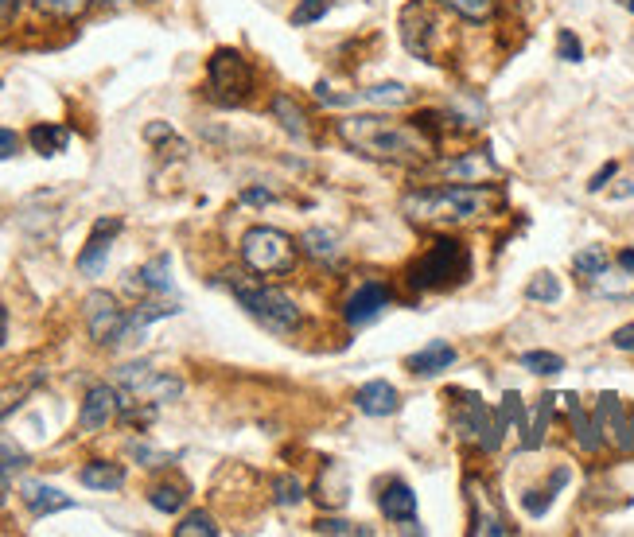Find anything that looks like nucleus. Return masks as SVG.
<instances>
[{
	"label": "nucleus",
	"instance_id": "21",
	"mask_svg": "<svg viewBox=\"0 0 634 537\" xmlns=\"http://www.w3.org/2000/svg\"><path fill=\"white\" fill-rule=\"evenodd\" d=\"M300 253L304 257H312V261H319V265H335L339 261V238L331 234V230H323V226H308L304 234H300Z\"/></svg>",
	"mask_w": 634,
	"mask_h": 537
},
{
	"label": "nucleus",
	"instance_id": "34",
	"mask_svg": "<svg viewBox=\"0 0 634 537\" xmlns=\"http://www.w3.org/2000/svg\"><path fill=\"white\" fill-rule=\"evenodd\" d=\"M518 366L529 370V374H537V378H553V374L564 370V358L553 355V351H526V355L518 358Z\"/></svg>",
	"mask_w": 634,
	"mask_h": 537
},
{
	"label": "nucleus",
	"instance_id": "51",
	"mask_svg": "<svg viewBox=\"0 0 634 537\" xmlns=\"http://www.w3.org/2000/svg\"><path fill=\"white\" fill-rule=\"evenodd\" d=\"M619 269H627V273H634V250H623V253H619Z\"/></svg>",
	"mask_w": 634,
	"mask_h": 537
},
{
	"label": "nucleus",
	"instance_id": "7",
	"mask_svg": "<svg viewBox=\"0 0 634 537\" xmlns=\"http://www.w3.org/2000/svg\"><path fill=\"white\" fill-rule=\"evenodd\" d=\"M456 394V390H452ZM459 405H456V436L459 440H471L479 452H498L502 448V440H506V421H502V413L491 409L487 401L479 394H467V390H459Z\"/></svg>",
	"mask_w": 634,
	"mask_h": 537
},
{
	"label": "nucleus",
	"instance_id": "26",
	"mask_svg": "<svg viewBox=\"0 0 634 537\" xmlns=\"http://www.w3.org/2000/svg\"><path fill=\"white\" fill-rule=\"evenodd\" d=\"M28 144L36 148L39 156H59V152H67V144H71V129L43 121V125H32V129H28Z\"/></svg>",
	"mask_w": 634,
	"mask_h": 537
},
{
	"label": "nucleus",
	"instance_id": "8",
	"mask_svg": "<svg viewBox=\"0 0 634 537\" xmlns=\"http://www.w3.org/2000/svg\"><path fill=\"white\" fill-rule=\"evenodd\" d=\"M117 390L121 401H152V405H164V401H176L183 394V382L168 370H156L148 362H129L117 370Z\"/></svg>",
	"mask_w": 634,
	"mask_h": 537
},
{
	"label": "nucleus",
	"instance_id": "18",
	"mask_svg": "<svg viewBox=\"0 0 634 537\" xmlns=\"http://www.w3.org/2000/svg\"><path fill=\"white\" fill-rule=\"evenodd\" d=\"M378 506H382V514H386L389 522H413V518H417V495H413V487L401 483V479H389L386 487H382Z\"/></svg>",
	"mask_w": 634,
	"mask_h": 537
},
{
	"label": "nucleus",
	"instance_id": "39",
	"mask_svg": "<svg viewBox=\"0 0 634 537\" xmlns=\"http://www.w3.org/2000/svg\"><path fill=\"white\" fill-rule=\"evenodd\" d=\"M218 534H222V530L214 526V518L207 510H191L176 526V537H218Z\"/></svg>",
	"mask_w": 634,
	"mask_h": 537
},
{
	"label": "nucleus",
	"instance_id": "4",
	"mask_svg": "<svg viewBox=\"0 0 634 537\" xmlns=\"http://www.w3.org/2000/svg\"><path fill=\"white\" fill-rule=\"evenodd\" d=\"M230 277H234V273H230ZM230 288H234V300H238L261 327H269V331H277V335H288V331L300 327V308H296V300H292L284 288L246 281L242 273L230 281Z\"/></svg>",
	"mask_w": 634,
	"mask_h": 537
},
{
	"label": "nucleus",
	"instance_id": "11",
	"mask_svg": "<svg viewBox=\"0 0 634 537\" xmlns=\"http://www.w3.org/2000/svg\"><path fill=\"white\" fill-rule=\"evenodd\" d=\"M117 417H121V390H113V386H90L82 409H78V429L106 432V425H113Z\"/></svg>",
	"mask_w": 634,
	"mask_h": 537
},
{
	"label": "nucleus",
	"instance_id": "31",
	"mask_svg": "<svg viewBox=\"0 0 634 537\" xmlns=\"http://www.w3.org/2000/svg\"><path fill=\"white\" fill-rule=\"evenodd\" d=\"M148 502L160 510V514H179L183 506H187V487L183 483H156V487H148Z\"/></svg>",
	"mask_w": 634,
	"mask_h": 537
},
{
	"label": "nucleus",
	"instance_id": "23",
	"mask_svg": "<svg viewBox=\"0 0 634 537\" xmlns=\"http://www.w3.org/2000/svg\"><path fill=\"white\" fill-rule=\"evenodd\" d=\"M269 109H273V117L281 121V129L288 133V137H296V141H312V125H308V113L296 106L288 94H277L273 102H269Z\"/></svg>",
	"mask_w": 634,
	"mask_h": 537
},
{
	"label": "nucleus",
	"instance_id": "40",
	"mask_svg": "<svg viewBox=\"0 0 634 537\" xmlns=\"http://www.w3.org/2000/svg\"><path fill=\"white\" fill-rule=\"evenodd\" d=\"M32 464V456L16 444V440H8L4 432H0V471H8V475H16V471H24V467Z\"/></svg>",
	"mask_w": 634,
	"mask_h": 537
},
{
	"label": "nucleus",
	"instance_id": "24",
	"mask_svg": "<svg viewBox=\"0 0 634 537\" xmlns=\"http://www.w3.org/2000/svg\"><path fill=\"white\" fill-rule=\"evenodd\" d=\"M78 479L90 491H121L125 487V467L113 464V460H90V464L78 471Z\"/></svg>",
	"mask_w": 634,
	"mask_h": 537
},
{
	"label": "nucleus",
	"instance_id": "35",
	"mask_svg": "<svg viewBox=\"0 0 634 537\" xmlns=\"http://www.w3.org/2000/svg\"><path fill=\"white\" fill-rule=\"evenodd\" d=\"M572 265H576V273H580V277L596 281L603 269H611V257H607L603 246H584V250L572 257Z\"/></svg>",
	"mask_w": 634,
	"mask_h": 537
},
{
	"label": "nucleus",
	"instance_id": "14",
	"mask_svg": "<svg viewBox=\"0 0 634 537\" xmlns=\"http://www.w3.org/2000/svg\"><path fill=\"white\" fill-rule=\"evenodd\" d=\"M386 308H389V285H382V281H366V285L358 288L351 300L343 304V320H347V327L358 331V327H370Z\"/></svg>",
	"mask_w": 634,
	"mask_h": 537
},
{
	"label": "nucleus",
	"instance_id": "2",
	"mask_svg": "<svg viewBox=\"0 0 634 537\" xmlns=\"http://www.w3.org/2000/svg\"><path fill=\"white\" fill-rule=\"evenodd\" d=\"M494 199L498 195L483 183H444V187L409 191L401 207L413 222H424V226H459V222L487 215Z\"/></svg>",
	"mask_w": 634,
	"mask_h": 537
},
{
	"label": "nucleus",
	"instance_id": "38",
	"mask_svg": "<svg viewBox=\"0 0 634 537\" xmlns=\"http://www.w3.org/2000/svg\"><path fill=\"white\" fill-rule=\"evenodd\" d=\"M39 16H51V20H74L86 12L90 0H28Z\"/></svg>",
	"mask_w": 634,
	"mask_h": 537
},
{
	"label": "nucleus",
	"instance_id": "46",
	"mask_svg": "<svg viewBox=\"0 0 634 537\" xmlns=\"http://www.w3.org/2000/svg\"><path fill=\"white\" fill-rule=\"evenodd\" d=\"M242 203H253V207H269V203H277V195H273V191H265V187H246V191H242Z\"/></svg>",
	"mask_w": 634,
	"mask_h": 537
},
{
	"label": "nucleus",
	"instance_id": "12",
	"mask_svg": "<svg viewBox=\"0 0 634 537\" xmlns=\"http://www.w3.org/2000/svg\"><path fill=\"white\" fill-rule=\"evenodd\" d=\"M596 425H599V432H603V440H611V444L623 448V452H634V413L627 417L623 401H619L615 394H599Z\"/></svg>",
	"mask_w": 634,
	"mask_h": 537
},
{
	"label": "nucleus",
	"instance_id": "20",
	"mask_svg": "<svg viewBox=\"0 0 634 537\" xmlns=\"http://www.w3.org/2000/svg\"><path fill=\"white\" fill-rule=\"evenodd\" d=\"M561 401L568 405V421H572V432H576V444H580L584 452H599V448H603V432H599L596 425V413H588V409L576 401V394H564Z\"/></svg>",
	"mask_w": 634,
	"mask_h": 537
},
{
	"label": "nucleus",
	"instance_id": "32",
	"mask_svg": "<svg viewBox=\"0 0 634 537\" xmlns=\"http://www.w3.org/2000/svg\"><path fill=\"white\" fill-rule=\"evenodd\" d=\"M144 141H148V144H164V156H179V160L191 152V148H187V141H183V137H176V129H172L168 121H148V125H144Z\"/></svg>",
	"mask_w": 634,
	"mask_h": 537
},
{
	"label": "nucleus",
	"instance_id": "54",
	"mask_svg": "<svg viewBox=\"0 0 634 537\" xmlns=\"http://www.w3.org/2000/svg\"><path fill=\"white\" fill-rule=\"evenodd\" d=\"M106 4H121V0H106Z\"/></svg>",
	"mask_w": 634,
	"mask_h": 537
},
{
	"label": "nucleus",
	"instance_id": "1",
	"mask_svg": "<svg viewBox=\"0 0 634 537\" xmlns=\"http://www.w3.org/2000/svg\"><path fill=\"white\" fill-rule=\"evenodd\" d=\"M335 133L351 152L366 156V160H382V164H421L436 148L417 121H393L386 113L343 117L335 125Z\"/></svg>",
	"mask_w": 634,
	"mask_h": 537
},
{
	"label": "nucleus",
	"instance_id": "29",
	"mask_svg": "<svg viewBox=\"0 0 634 537\" xmlns=\"http://www.w3.org/2000/svg\"><path fill=\"white\" fill-rule=\"evenodd\" d=\"M553 401L557 397H541L537 405H533V413L526 417V429H522V448L533 452V448H541V440H545V429H549V417H553Z\"/></svg>",
	"mask_w": 634,
	"mask_h": 537
},
{
	"label": "nucleus",
	"instance_id": "33",
	"mask_svg": "<svg viewBox=\"0 0 634 537\" xmlns=\"http://www.w3.org/2000/svg\"><path fill=\"white\" fill-rule=\"evenodd\" d=\"M561 277L557 273H537V277H529L526 285V296L533 304H557L561 300Z\"/></svg>",
	"mask_w": 634,
	"mask_h": 537
},
{
	"label": "nucleus",
	"instance_id": "44",
	"mask_svg": "<svg viewBox=\"0 0 634 537\" xmlns=\"http://www.w3.org/2000/svg\"><path fill=\"white\" fill-rule=\"evenodd\" d=\"M557 55H561L564 63H580V59H584V43H580V36H576L572 28H561V36H557Z\"/></svg>",
	"mask_w": 634,
	"mask_h": 537
},
{
	"label": "nucleus",
	"instance_id": "15",
	"mask_svg": "<svg viewBox=\"0 0 634 537\" xmlns=\"http://www.w3.org/2000/svg\"><path fill=\"white\" fill-rule=\"evenodd\" d=\"M456 358H459L456 347H452L448 339H432V343H424L421 351H413V355L405 358V370H409V374H421V378H432V374L456 366Z\"/></svg>",
	"mask_w": 634,
	"mask_h": 537
},
{
	"label": "nucleus",
	"instance_id": "19",
	"mask_svg": "<svg viewBox=\"0 0 634 537\" xmlns=\"http://www.w3.org/2000/svg\"><path fill=\"white\" fill-rule=\"evenodd\" d=\"M183 308L172 304V300H144L137 304L133 312H129V327H125V343H141L144 331H148V323L156 320H168V316H179Z\"/></svg>",
	"mask_w": 634,
	"mask_h": 537
},
{
	"label": "nucleus",
	"instance_id": "50",
	"mask_svg": "<svg viewBox=\"0 0 634 537\" xmlns=\"http://www.w3.org/2000/svg\"><path fill=\"white\" fill-rule=\"evenodd\" d=\"M8 491H12V475H8V471H0V506L8 502Z\"/></svg>",
	"mask_w": 634,
	"mask_h": 537
},
{
	"label": "nucleus",
	"instance_id": "30",
	"mask_svg": "<svg viewBox=\"0 0 634 537\" xmlns=\"http://www.w3.org/2000/svg\"><path fill=\"white\" fill-rule=\"evenodd\" d=\"M358 102L397 109V106H409V102H413V90H409L405 82H382V86H370V90H362V94H358Z\"/></svg>",
	"mask_w": 634,
	"mask_h": 537
},
{
	"label": "nucleus",
	"instance_id": "17",
	"mask_svg": "<svg viewBox=\"0 0 634 537\" xmlns=\"http://www.w3.org/2000/svg\"><path fill=\"white\" fill-rule=\"evenodd\" d=\"M354 405L366 413V417H393L397 409H401V394H397V386L393 382H366L358 394H354Z\"/></svg>",
	"mask_w": 634,
	"mask_h": 537
},
{
	"label": "nucleus",
	"instance_id": "47",
	"mask_svg": "<svg viewBox=\"0 0 634 537\" xmlns=\"http://www.w3.org/2000/svg\"><path fill=\"white\" fill-rule=\"evenodd\" d=\"M20 152V137L12 129H0V160H12Z\"/></svg>",
	"mask_w": 634,
	"mask_h": 537
},
{
	"label": "nucleus",
	"instance_id": "49",
	"mask_svg": "<svg viewBox=\"0 0 634 537\" xmlns=\"http://www.w3.org/2000/svg\"><path fill=\"white\" fill-rule=\"evenodd\" d=\"M20 4H24V0H0V24H12L16 12H20Z\"/></svg>",
	"mask_w": 634,
	"mask_h": 537
},
{
	"label": "nucleus",
	"instance_id": "43",
	"mask_svg": "<svg viewBox=\"0 0 634 537\" xmlns=\"http://www.w3.org/2000/svg\"><path fill=\"white\" fill-rule=\"evenodd\" d=\"M129 456H133L141 467H168L172 460H176L172 452H156V448L144 444V440H133V444H129Z\"/></svg>",
	"mask_w": 634,
	"mask_h": 537
},
{
	"label": "nucleus",
	"instance_id": "6",
	"mask_svg": "<svg viewBox=\"0 0 634 537\" xmlns=\"http://www.w3.org/2000/svg\"><path fill=\"white\" fill-rule=\"evenodd\" d=\"M242 261L249 273L281 277L296 269V242L277 226H249L242 234Z\"/></svg>",
	"mask_w": 634,
	"mask_h": 537
},
{
	"label": "nucleus",
	"instance_id": "42",
	"mask_svg": "<svg viewBox=\"0 0 634 537\" xmlns=\"http://www.w3.org/2000/svg\"><path fill=\"white\" fill-rule=\"evenodd\" d=\"M327 8H331V0H300V4L292 8V28H308V24H319V20L327 16Z\"/></svg>",
	"mask_w": 634,
	"mask_h": 537
},
{
	"label": "nucleus",
	"instance_id": "13",
	"mask_svg": "<svg viewBox=\"0 0 634 537\" xmlns=\"http://www.w3.org/2000/svg\"><path fill=\"white\" fill-rule=\"evenodd\" d=\"M117 234H121V218H98L94 230H90V238H86V246L78 253V273L98 277V273L106 269L109 250H113V238H117Z\"/></svg>",
	"mask_w": 634,
	"mask_h": 537
},
{
	"label": "nucleus",
	"instance_id": "25",
	"mask_svg": "<svg viewBox=\"0 0 634 537\" xmlns=\"http://www.w3.org/2000/svg\"><path fill=\"white\" fill-rule=\"evenodd\" d=\"M572 479V471L568 467H557L553 471V479L545 483V487H533V491H526L522 495V506H526V514L529 518H541V514H549V506H553V499L564 491V483Z\"/></svg>",
	"mask_w": 634,
	"mask_h": 537
},
{
	"label": "nucleus",
	"instance_id": "37",
	"mask_svg": "<svg viewBox=\"0 0 634 537\" xmlns=\"http://www.w3.org/2000/svg\"><path fill=\"white\" fill-rule=\"evenodd\" d=\"M308 499V487L296 475H273V502L277 506H300Z\"/></svg>",
	"mask_w": 634,
	"mask_h": 537
},
{
	"label": "nucleus",
	"instance_id": "16",
	"mask_svg": "<svg viewBox=\"0 0 634 537\" xmlns=\"http://www.w3.org/2000/svg\"><path fill=\"white\" fill-rule=\"evenodd\" d=\"M20 499L32 510V518H47V514H59V510H71L74 506L71 495H63L59 487L36 483V479H24V483H20Z\"/></svg>",
	"mask_w": 634,
	"mask_h": 537
},
{
	"label": "nucleus",
	"instance_id": "22",
	"mask_svg": "<svg viewBox=\"0 0 634 537\" xmlns=\"http://www.w3.org/2000/svg\"><path fill=\"white\" fill-rule=\"evenodd\" d=\"M444 172L452 179H459V183H475V179H487L498 172V164H494L491 156L479 148V152H463V156H456V160H448L444 164Z\"/></svg>",
	"mask_w": 634,
	"mask_h": 537
},
{
	"label": "nucleus",
	"instance_id": "48",
	"mask_svg": "<svg viewBox=\"0 0 634 537\" xmlns=\"http://www.w3.org/2000/svg\"><path fill=\"white\" fill-rule=\"evenodd\" d=\"M615 172H619V164H615V160H607V164L599 168L596 176H592V183H588V191H603V187H607V179H615Z\"/></svg>",
	"mask_w": 634,
	"mask_h": 537
},
{
	"label": "nucleus",
	"instance_id": "53",
	"mask_svg": "<svg viewBox=\"0 0 634 537\" xmlns=\"http://www.w3.org/2000/svg\"><path fill=\"white\" fill-rule=\"evenodd\" d=\"M623 4H627V8H631V12H634V0H623Z\"/></svg>",
	"mask_w": 634,
	"mask_h": 537
},
{
	"label": "nucleus",
	"instance_id": "28",
	"mask_svg": "<svg viewBox=\"0 0 634 537\" xmlns=\"http://www.w3.org/2000/svg\"><path fill=\"white\" fill-rule=\"evenodd\" d=\"M351 495V483H347V467L339 464L335 471V483H331V467H323L319 471V483H316V502L319 506H331V510H339L343 502Z\"/></svg>",
	"mask_w": 634,
	"mask_h": 537
},
{
	"label": "nucleus",
	"instance_id": "41",
	"mask_svg": "<svg viewBox=\"0 0 634 537\" xmlns=\"http://www.w3.org/2000/svg\"><path fill=\"white\" fill-rule=\"evenodd\" d=\"M316 534H335V537H374L370 526H358V522H347V518H319Z\"/></svg>",
	"mask_w": 634,
	"mask_h": 537
},
{
	"label": "nucleus",
	"instance_id": "9",
	"mask_svg": "<svg viewBox=\"0 0 634 537\" xmlns=\"http://www.w3.org/2000/svg\"><path fill=\"white\" fill-rule=\"evenodd\" d=\"M82 312H86V327H90V339L98 347H117L125 343V327H129V312L117 304L113 292H90L82 300Z\"/></svg>",
	"mask_w": 634,
	"mask_h": 537
},
{
	"label": "nucleus",
	"instance_id": "36",
	"mask_svg": "<svg viewBox=\"0 0 634 537\" xmlns=\"http://www.w3.org/2000/svg\"><path fill=\"white\" fill-rule=\"evenodd\" d=\"M444 8H452L456 16H463L467 24H487L494 16V4L498 0H440Z\"/></svg>",
	"mask_w": 634,
	"mask_h": 537
},
{
	"label": "nucleus",
	"instance_id": "3",
	"mask_svg": "<svg viewBox=\"0 0 634 537\" xmlns=\"http://www.w3.org/2000/svg\"><path fill=\"white\" fill-rule=\"evenodd\" d=\"M467 273H471V250L459 238H440L409 265L405 285L413 292H440V288L467 281Z\"/></svg>",
	"mask_w": 634,
	"mask_h": 537
},
{
	"label": "nucleus",
	"instance_id": "45",
	"mask_svg": "<svg viewBox=\"0 0 634 537\" xmlns=\"http://www.w3.org/2000/svg\"><path fill=\"white\" fill-rule=\"evenodd\" d=\"M611 347H615V351H627V355H634V323H623V327L611 335Z\"/></svg>",
	"mask_w": 634,
	"mask_h": 537
},
{
	"label": "nucleus",
	"instance_id": "5",
	"mask_svg": "<svg viewBox=\"0 0 634 537\" xmlns=\"http://www.w3.org/2000/svg\"><path fill=\"white\" fill-rule=\"evenodd\" d=\"M257 74L249 67V59L238 47H218L207 59V94L218 106H242L253 94Z\"/></svg>",
	"mask_w": 634,
	"mask_h": 537
},
{
	"label": "nucleus",
	"instance_id": "52",
	"mask_svg": "<svg viewBox=\"0 0 634 537\" xmlns=\"http://www.w3.org/2000/svg\"><path fill=\"white\" fill-rule=\"evenodd\" d=\"M4 339H8V308L0 304V347H4Z\"/></svg>",
	"mask_w": 634,
	"mask_h": 537
},
{
	"label": "nucleus",
	"instance_id": "27",
	"mask_svg": "<svg viewBox=\"0 0 634 537\" xmlns=\"http://www.w3.org/2000/svg\"><path fill=\"white\" fill-rule=\"evenodd\" d=\"M137 285L144 292H156V296H168L172 292V257L168 253H160V257H152L148 265H141V273H137Z\"/></svg>",
	"mask_w": 634,
	"mask_h": 537
},
{
	"label": "nucleus",
	"instance_id": "10",
	"mask_svg": "<svg viewBox=\"0 0 634 537\" xmlns=\"http://www.w3.org/2000/svg\"><path fill=\"white\" fill-rule=\"evenodd\" d=\"M397 28H401V43H405V51H409V55L436 63L440 20H436V12H432L424 0H409V4L401 8V20H397Z\"/></svg>",
	"mask_w": 634,
	"mask_h": 537
}]
</instances>
